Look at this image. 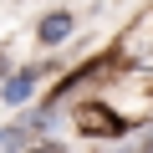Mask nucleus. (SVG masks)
Instances as JSON below:
<instances>
[{
	"label": "nucleus",
	"mask_w": 153,
	"mask_h": 153,
	"mask_svg": "<svg viewBox=\"0 0 153 153\" xmlns=\"http://www.w3.org/2000/svg\"><path fill=\"white\" fill-rule=\"evenodd\" d=\"M76 128H82L87 138H117L123 133V117L107 112L102 102H82V107H76Z\"/></svg>",
	"instance_id": "f257e3e1"
},
{
	"label": "nucleus",
	"mask_w": 153,
	"mask_h": 153,
	"mask_svg": "<svg viewBox=\"0 0 153 153\" xmlns=\"http://www.w3.org/2000/svg\"><path fill=\"white\" fill-rule=\"evenodd\" d=\"M66 31H71V16H61V10L41 21V41H46V46H56V41H66Z\"/></svg>",
	"instance_id": "f03ea898"
},
{
	"label": "nucleus",
	"mask_w": 153,
	"mask_h": 153,
	"mask_svg": "<svg viewBox=\"0 0 153 153\" xmlns=\"http://www.w3.org/2000/svg\"><path fill=\"white\" fill-rule=\"evenodd\" d=\"M31 82H36V76H31V71H26V76H16V82L5 87V97H10V102H21V97L31 92Z\"/></svg>",
	"instance_id": "7ed1b4c3"
},
{
	"label": "nucleus",
	"mask_w": 153,
	"mask_h": 153,
	"mask_svg": "<svg viewBox=\"0 0 153 153\" xmlns=\"http://www.w3.org/2000/svg\"><path fill=\"white\" fill-rule=\"evenodd\" d=\"M31 153H61V148H56V143H41V148H31Z\"/></svg>",
	"instance_id": "20e7f679"
}]
</instances>
